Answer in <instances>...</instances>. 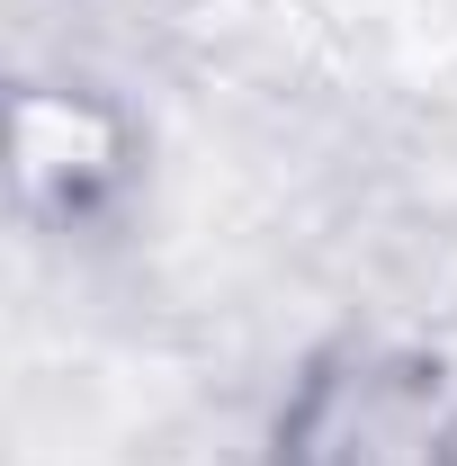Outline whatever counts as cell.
<instances>
[{"label":"cell","instance_id":"1","mask_svg":"<svg viewBox=\"0 0 457 466\" xmlns=\"http://www.w3.org/2000/svg\"><path fill=\"white\" fill-rule=\"evenodd\" d=\"M260 466H457V359L412 332H332L269 404Z\"/></svg>","mask_w":457,"mask_h":466},{"label":"cell","instance_id":"2","mask_svg":"<svg viewBox=\"0 0 457 466\" xmlns=\"http://www.w3.org/2000/svg\"><path fill=\"white\" fill-rule=\"evenodd\" d=\"M144 162V135L135 116L117 108L108 90H81V81H36L18 99V198L36 216H99L126 198V179Z\"/></svg>","mask_w":457,"mask_h":466}]
</instances>
